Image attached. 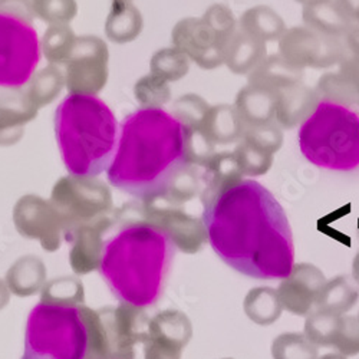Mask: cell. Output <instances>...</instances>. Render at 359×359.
Segmentation results:
<instances>
[{
  "instance_id": "25",
  "label": "cell",
  "mask_w": 359,
  "mask_h": 359,
  "mask_svg": "<svg viewBox=\"0 0 359 359\" xmlns=\"http://www.w3.org/2000/svg\"><path fill=\"white\" fill-rule=\"evenodd\" d=\"M5 283L11 293L26 297L41 292L46 283L45 263L36 256H23L18 259L6 273Z\"/></svg>"
},
{
  "instance_id": "44",
  "label": "cell",
  "mask_w": 359,
  "mask_h": 359,
  "mask_svg": "<svg viewBox=\"0 0 359 359\" xmlns=\"http://www.w3.org/2000/svg\"><path fill=\"white\" fill-rule=\"evenodd\" d=\"M11 301V290L6 286L5 280L0 279V311H2Z\"/></svg>"
},
{
  "instance_id": "46",
  "label": "cell",
  "mask_w": 359,
  "mask_h": 359,
  "mask_svg": "<svg viewBox=\"0 0 359 359\" xmlns=\"http://www.w3.org/2000/svg\"><path fill=\"white\" fill-rule=\"evenodd\" d=\"M296 4H301V5H311V4H315V2H320V0H294Z\"/></svg>"
},
{
  "instance_id": "9",
  "label": "cell",
  "mask_w": 359,
  "mask_h": 359,
  "mask_svg": "<svg viewBox=\"0 0 359 359\" xmlns=\"http://www.w3.org/2000/svg\"><path fill=\"white\" fill-rule=\"evenodd\" d=\"M98 313L105 331L108 359H148L149 318L142 308L119 304L116 308L100 309Z\"/></svg>"
},
{
  "instance_id": "15",
  "label": "cell",
  "mask_w": 359,
  "mask_h": 359,
  "mask_svg": "<svg viewBox=\"0 0 359 359\" xmlns=\"http://www.w3.org/2000/svg\"><path fill=\"white\" fill-rule=\"evenodd\" d=\"M325 283V275L315 264H293L290 273L276 290L282 308L297 316L309 315L315 309L316 299Z\"/></svg>"
},
{
  "instance_id": "13",
  "label": "cell",
  "mask_w": 359,
  "mask_h": 359,
  "mask_svg": "<svg viewBox=\"0 0 359 359\" xmlns=\"http://www.w3.org/2000/svg\"><path fill=\"white\" fill-rule=\"evenodd\" d=\"M171 39L174 48L201 69H216L224 64V45L201 18H184L177 22Z\"/></svg>"
},
{
  "instance_id": "29",
  "label": "cell",
  "mask_w": 359,
  "mask_h": 359,
  "mask_svg": "<svg viewBox=\"0 0 359 359\" xmlns=\"http://www.w3.org/2000/svg\"><path fill=\"white\" fill-rule=\"evenodd\" d=\"M243 309L248 318L260 326L275 323L283 311L278 292L267 286L252 289L245 297Z\"/></svg>"
},
{
  "instance_id": "48",
  "label": "cell",
  "mask_w": 359,
  "mask_h": 359,
  "mask_svg": "<svg viewBox=\"0 0 359 359\" xmlns=\"http://www.w3.org/2000/svg\"><path fill=\"white\" fill-rule=\"evenodd\" d=\"M358 236H359V222H358Z\"/></svg>"
},
{
  "instance_id": "36",
  "label": "cell",
  "mask_w": 359,
  "mask_h": 359,
  "mask_svg": "<svg viewBox=\"0 0 359 359\" xmlns=\"http://www.w3.org/2000/svg\"><path fill=\"white\" fill-rule=\"evenodd\" d=\"M208 109H210V105L203 97L197 94H186L174 102L171 114L184 128H200Z\"/></svg>"
},
{
  "instance_id": "27",
  "label": "cell",
  "mask_w": 359,
  "mask_h": 359,
  "mask_svg": "<svg viewBox=\"0 0 359 359\" xmlns=\"http://www.w3.org/2000/svg\"><path fill=\"white\" fill-rule=\"evenodd\" d=\"M358 299L359 287L355 280L348 276H338L332 280H326L316 299L313 311L345 315L356 305Z\"/></svg>"
},
{
  "instance_id": "38",
  "label": "cell",
  "mask_w": 359,
  "mask_h": 359,
  "mask_svg": "<svg viewBox=\"0 0 359 359\" xmlns=\"http://www.w3.org/2000/svg\"><path fill=\"white\" fill-rule=\"evenodd\" d=\"M242 140L275 156L283 145V133L276 123H269L263 126L245 127Z\"/></svg>"
},
{
  "instance_id": "34",
  "label": "cell",
  "mask_w": 359,
  "mask_h": 359,
  "mask_svg": "<svg viewBox=\"0 0 359 359\" xmlns=\"http://www.w3.org/2000/svg\"><path fill=\"white\" fill-rule=\"evenodd\" d=\"M272 356L273 359H318L319 351L305 334L287 332L273 341Z\"/></svg>"
},
{
  "instance_id": "2",
  "label": "cell",
  "mask_w": 359,
  "mask_h": 359,
  "mask_svg": "<svg viewBox=\"0 0 359 359\" xmlns=\"http://www.w3.org/2000/svg\"><path fill=\"white\" fill-rule=\"evenodd\" d=\"M186 128L163 108L144 107L123 124L108 182L141 201L163 193L174 172L186 163Z\"/></svg>"
},
{
  "instance_id": "43",
  "label": "cell",
  "mask_w": 359,
  "mask_h": 359,
  "mask_svg": "<svg viewBox=\"0 0 359 359\" xmlns=\"http://www.w3.org/2000/svg\"><path fill=\"white\" fill-rule=\"evenodd\" d=\"M335 2L342 8V11L355 23V18H356V15L359 12V0H335Z\"/></svg>"
},
{
  "instance_id": "5",
  "label": "cell",
  "mask_w": 359,
  "mask_h": 359,
  "mask_svg": "<svg viewBox=\"0 0 359 359\" xmlns=\"http://www.w3.org/2000/svg\"><path fill=\"white\" fill-rule=\"evenodd\" d=\"M297 142L304 157L316 167L352 171L359 167V111L320 101L301 126Z\"/></svg>"
},
{
  "instance_id": "7",
  "label": "cell",
  "mask_w": 359,
  "mask_h": 359,
  "mask_svg": "<svg viewBox=\"0 0 359 359\" xmlns=\"http://www.w3.org/2000/svg\"><path fill=\"white\" fill-rule=\"evenodd\" d=\"M52 205L61 219L65 241L71 242L79 227L108 216L112 197L108 187L93 177L72 175L55 186Z\"/></svg>"
},
{
  "instance_id": "33",
  "label": "cell",
  "mask_w": 359,
  "mask_h": 359,
  "mask_svg": "<svg viewBox=\"0 0 359 359\" xmlns=\"http://www.w3.org/2000/svg\"><path fill=\"white\" fill-rule=\"evenodd\" d=\"M189 71L190 59L174 46L158 50L151 59V74L167 82L180 81Z\"/></svg>"
},
{
  "instance_id": "21",
  "label": "cell",
  "mask_w": 359,
  "mask_h": 359,
  "mask_svg": "<svg viewBox=\"0 0 359 359\" xmlns=\"http://www.w3.org/2000/svg\"><path fill=\"white\" fill-rule=\"evenodd\" d=\"M245 126L234 105L219 104L205 114L200 131L213 145H227L242 140Z\"/></svg>"
},
{
  "instance_id": "47",
  "label": "cell",
  "mask_w": 359,
  "mask_h": 359,
  "mask_svg": "<svg viewBox=\"0 0 359 359\" xmlns=\"http://www.w3.org/2000/svg\"><path fill=\"white\" fill-rule=\"evenodd\" d=\"M355 25L359 26V12H358V15H356V18H355Z\"/></svg>"
},
{
  "instance_id": "10",
  "label": "cell",
  "mask_w": 359,
  "mask_h": 359,
  "mask_svg": "<svg viewBox=\"0 0 359 359\" xmlns=\"http://www.w3.org/2000/svg\"><path fill=\"white\" fill-rule=\"evenodd\" d=\"M279 55L297 69H326L345 56L342 39L320 35L306 26L286 29L279 39Z\"/></svg>"
},
{
  "instance_id": "41",
  "label": "cell",
  "mask_w": 359,
  "mask_h": 359,
  "mask_svg": "<svg viewBox=\"0 0 359 359\" xmlns=\"http://www.w3.org/2000/svg\"><path fill=\"white\" fill-rule=\"evenodd\" d=\"M334 348L344 356H355L359 353V320L355 316H341L339 329L334 342Z\"/></svg>"
},
{
  "instance_id": "3",
  "label": "cell",
  "mask_w": 359,
  "mask_h": 359,
  "mask_svg": "<svg viewBox=\"0 0 359 359\" xmlns=\"http://www.w3.org/2000/svg\"><path fill=\"white\" fill-rule=\"evenodd\" d=\"M174 255L158 227L131 220L105 243L98 271L119 302L144 309L161 297Z\"/></svg>"
},
{
  "instance_id": "16",
  "label": "cell",
  "mask_w": 359,
  "mask_h": 359,
  "mask_svg": "<svg viewBox=\"0 0 359 359\" xmlns=\"http://www.w3.org/2000/svg\"><path fill=\"white\" fill-rule=\"evenodd\" d=\"M114 222L115 220L107 216L98 222L79 227L74 233L69 242L72 243L69 263L76 275H88L98 271L107 243L104 236L111 229Z\"/></svg>"
},
{
  "instance_id": "1",
  "label": "cell",
  "mask_w": 359,
  "mask_h": 359,
  "mask_svg": "<svg viewBox=\"0 0 359 359\" xmlns=\"http://www.w3.org/2000/svg\"><path fill=\"white\" fill-rule=\"evenodd\" d=\"M208 243L234 271L255 279H285L294 264L287 216L255 180H242L203 204Z\"/></svg>"
},
{
  "instance_id": "30",
  "label": "cell",
  "mask_w": 359,
  "mask_h": 359,
  "mask_svg": "<svg viewBox=\"0 0 359 359\" xmlns=\"http://www.w3.org/2000/svg\"><path fill=\"white\" fill-rule=\"evenodd\" d=\"M85 302V292L81 280L75 278H61L46 282L41 304L57 305V306H79Z\"/></svg>"
},
{
  "instance_id": "22",
  "label": "cell",
  "mask_w": 359,
  "mask_h": 359,
  "mask_svg": "<svg viewBox=\"0 0 359 359\" xmlns=\"http://www.w3.org/2000/svg\"><path fill=\"white\" fill-rule=\"evenodd\" d=\"M243 180V174L237 165L233 153H216L203 168V191L200 194L201 204L212 200L223 190L237 184Z\"/></svg>"
},
{
  "instance_id": "14",
  "label": "cell",
  "mask_w": 359,
  "mask_h": 359,
  "mask_svg": "<svg viewBox=\"0 0 359 359\" xmlns=\"http://www.w3.org/2000/svg\"><path fill=\"white\" fill-rule=\"evenodd\" d=\"M148 331L151 339L148 359H182L193 337V325L186 313L167 309L149 318Z\"/></svg>"
},
{
  "instance_id": "32",
  "label": "cell",
  "mask_w": 359,
  "mask_h": 359,
  "mask_svg": "<svg viewBox=\"0 0 359 359\" xmlns=\"http://www.w3.org/2000/svg\"><path fill=\"white\" fill-rule=\"evenodd\" d=\"M342 315L312 311L305 322V337L316 346H334Z\"/></svg>"
},
{
  "instance_id": "28",
  "label": "cell",
  "mask_w": 359,
  "mask_h": 359,
  "mask_svg": "<svg viewBox=\"0 0 359 359\" xmlns=\"http://www.w3.org/2000/svg\"><path fill=\"white\" fill-rule=\"evenodd\" d=\"M201 191L203 168L191 164H184L174 172L163 193L154 198H158L172 205L183 207V204L200 196Z\"/></svg>"
},
{
  "instance_id": "17",
  "label": "cell",
  "mask_w": 359,
  "mask_h": 359,
  "mask_svg": "<svg viewBox=\"0 0 359 359\" xmlns=\"http://www.w3.org/2000/svg\"><path fill=\"white\" fill-rule=\"evenodd\" d=\"M338 71L319 78L315 91L320 101L345 107H359V62L345 57Z\"/></svg>"
},
{
  "instance_id": "39",
  "label": "cell",
  "mask_w": 359,
  "mask_h": 359,
  "mask_svg": "<svg viewBox=\"0 0 359 359\" xmlns=\"http://www.w3.org/2000/svg\"><path fill=\"white\" fill-rule=\"evenodd\" d=\"M184 153L187 164L204 168L216 154V145L204 137L200 128H186Z\"/></svg>"
},
{
  "instance_id": "8",
  "label": "cell",
  "mask_w": 359,
  "mask_h": 359,
  "mask_svg": "<svg viewBox=\"0 0 359 359\" xmlns=\"http://www.w3.org/2000/svg\"><path fill=\"white\" fill-rule=\"evenodd\" d=\"M39 57L35 29L20 18L0 13V86L18 88L26 83Z\"/></svg>"
},
{
  "instance_id": "26",
  "label": "cell",
  "mask_w": 359,
  "mask_h": 359,
  "mask_svg": "<svg viewBox=\"0 0 359 359\" xmlns=\"http://www.w3.org/2000/svg\"><path fill=\"white\" fill-rule=\"evenodd\" d=\"M238 29L252 38L266 43L271 41H279L286 31V25L276 11L264 5H259L248 9L242 15L241 20H238Z\"/></svg>"
},
{
  "instance_id": "11",
  "label": "cell",
  "mask_w": 359,
  "mask_h": 359,
  "mask_svg": "<svg viewBox=\"0 0 359 359\" xmlns=\"http://www.w3.org/2000/svg\"><path fill=\"white\" fill-rule=\"evenodd\" d=\"M141 219L158 227L175 249L196 255L208 242L203 219L189 215L183 207L164 203L158 198L142 201Z\"/></svg>"
},
{
  "instance_id": "19",
  "label": "cell",
  "mask_w": 359,
  "mask_h": 359,
  "mask_svg": "<svg viewBox=\"0 0 359 359\" xmlns=\"http://www.w3.org/2000/svg\"><path fill=\"white\" fill-rule=\"evenodd\" d=\"M278 93L248 83L238 91L234 108L245 127L275 123Z\"/></svg>"
},
{
  "instance_id": "50",
  "label": "cell",
  "mask_w": 359,
  "mask_h": 359,
  "mask_svg": "<svg viewBox=\"0 0 359 359\" xmlns=\"http://www.w3.org/2000/svg\"><path fill=\"white\" fill-rule=\"evenodd\" d=\"M224 359H231V358H224Z\"/></svg>"
},
{
  "instance_id": "40",
  "label": "cell",
  "mask_w": 359,
  "mask_h": 359,
  "mask_svg": "<svg viewBox=\"0 0 359 359\" xmlns=\"http://www.w3.org/2000/svg\"><path fill=\"white\" fill-rule=\"evenodd\" d=\"M201 19L213 29L215 34L220 38L224 46L237 31V20L233 12L226 5H212L201 16Z\"/></svg>"
},
{
  "instance_id": "20",
  "label": "cell",
  "mask_w": 359,
  "mask_h": 359,
  "mask_svg": "<svg viewBox=\"0 0 359 359\" xmlns=\"http://www.w3.org/2000/svg\"><path fill=\"white\" fill-rule=\"evenodd\" d=\"M302 18L306 27L320 35L337 39H342L355 26L335 0H320L305 5Z\"/></svg>"
},
{
  "instance_id": "49",
  "label": "cell",
  "mask_w": 359,
  "mask_h": 359,
  "mask_svg": "<svg viewBox=\"0 0 359 359\" xmlns=\"http://www.w3.org/2000/svg\"><path fill=\"white\" fill-rule=\"evenodd\" d=\"M356 318H358V320H359V313H358V316H356Z\"/></svg>"
},
{
  "instance_id": "12",
  "label": "cell",
  "mask_w": 359,
  "mask_h": 359,
  "mask_svg": "<svg viewBox=\"0 0 359 359\" xmlns=\"http://www.w3.org/2000/svg\"><path fill=\"white\" fill-rule=\"evenodd\" d=\"M15 227L20 236L36 238L46 252H56L62 243V224L52 203L36 196L22 197L15 205Z\"/></svg>"
},
{
  "instance_id": "24",
  "label": "cell",
  "mask_w": 359,
  "mask_h": 359,
  "mask_svg": "<svg viewBox=\"0 0 359 359\" xmlns=\"http://www.w3.org/2000/svg\"><path fill=\"white\" fill-rule=\"evenodd\" d=\"M304 71L290 65L280 55L266 56L263 61L249 74V83L267 88L273 93L302 82Z\"/></svg>"
},
{
  "instance_id": "31",
  "label": "cell",
  "mask_w": 359,
  "mask_h": 359,
  "mask_svg": "<svg viewBox=\"0 0 359 359\" xmlns=\"http://www.w3.org/2000/svg\"><path fill=\"white\" fill-rule=\"evenodd\" d=\"M141 27L142 18L140 12L134 6L121 2L116 5L109 18L108 32L111 39L124 43L135 39L141 32Z\"/></svg>"
},
{
  "instance_id": "45",
  "label": "cell",
  "mask_w": 359,
  "mask_h": 359,
  "mask_svg": "<svg viewBox=\"0 0 359 359\" xmlns=\"http://www.w3.org/2000/svg\"><path fill=\"white\" fill-rule=\"evenodd\" d=\"M352 278L359 287V252L356 253V256L353 257V262H352Z\"/></svg>"
},
{
  "instance_id": "4",
  "label": "cell",
  "mask_w": 359,
  "mask_h": 359,
  "mask_svg": "<svg viewBox=\"0 0 359 359\" xmlns=\"http://www.w3.org/2000/svg\"><path fill=\"white\" fill-rule=\"evenodd\" d=\"M55 133L67 170L76 177H95L108 168L116 145V119L100 98L67 97L55 114Z\"/></svg>"
},
{
  "instance_id": "42",
  "label": "cell",
  "mask_w": 359,
  "mask_h": 359,
  "mask_svg": "<svg viewBox=\"0 0 359 359\" xmlns=\"http://www.w3.org/2000/svg\"><path fill=\"white\" fill-rule=\"evenodd\" d=\"M342 45L345 50V57L353 59L359 62V26L355 25L351 31L342 38ZM342 59V61H344Z\"/></svg>"
},
{
  "instance_id": "6",
  "label": "cell",
  "mask_w": 359,
  "mask_h": 359,
  "mask_svg": "<svg viewBox=\"0 0 359 359\" xmlns=\"http://www.w3.org/2000/svg\"><path fill=\"white\" fill-rule=\"evenodd\" d=\"M89 325L79 306L36 305L29 313L22 359H86Z\"/></svg>"
},
{
  "instance_id": "23",
  "label": "cell",
  "mask_w": 359,
  "mask_h": 359,
  "mask_svg": "<svg viewBox=\"0 0 359 359\" xmlns=\"http://www.w3.org/2000/svg\"><path fill=\"white\" fill-rule=\"evenodd\" d=\"M224 65L236 75H249L266 57V43L237 29L224 46Z\"/></svg>"
},
{
  "instance_id": "35",
  "label": "cell",
  "mask_w": 359,
  "mask_h": 359,
  "mask_svg": "<svg viewBox=\"0 0 359 359\" xmlns=\"http://www.w3.org/2000/svg\"><path fill=\"white\" fill-rule=\"evenodd\" d=\"M233 156L243 175L259 177L264 175L273 164V154H269L263 149L241 140L237 142Z\"/></svg>"
},
{
  "instance_id": "37",
  "label": "cell",
  "mask_w": 359,
  "mask_h": 359,
  "mask_svg": "<svg viewBox=\"0 0 359 359\" xmlns=\"http://www.w3.org/2000/svg\"><path fill=\"white\" fill-rule=\"evenodd\" d=\"M135 97L144 107L161 108L171 100V89L168 82L156 76L147 75L135 85Z\"/></svg>"
},
{
  "instance_id": "18",
  "label": "cell",
  "mask_w": 359,
  "mask_h": 359,
  "mask_svg": "<svg viewBox=\"0 0 359 359\" xmlns=\"http://www.w3.org/2000/svg\"><path fill=\"white\" fill-rule=\"evenodd\" d=\"M320 100L315 89L302 82L278 93L275 123L285 130L302 126L315 112Z\"/></svg>"
}]
</instances>
